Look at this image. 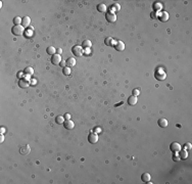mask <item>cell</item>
Here are the masks:
<instances>
[{
    "instance_id": "1",
    "label": "cell",
    "mask_w": 192,
    "mask_h": 184,
    "mask_svg": "<svg viewBox=\"0 0 192 184\" xmlns=\"http://www.w3.org/2000/svg\"><path fill=\"white\" fill-rule=\"evenodd\" d=\"M11 32H12V34L15 36H21L25 32V28L22 26H21V25H19V26H13L12 29H11Z\"/></svg>"
},
{
    "instance_id": "2",
    "label": "cell",
    "mask_w": 192,
    "mask_h": 184,
    "mask_svg": "<svg viewBox=\"0 0 192 184\" xmlns=\"http://www.w3.org/2000/svg\"><path fill=\"white\" fill-rule=\"evenodd\" d=\"M166 77V73L162 71V69H159L156 71V73H155V78H156L157 80H159V81L165 80Z\"/></svg>"
},
{
    "instance_id": "3",
    "label": "cell",
    "mask_w": 192,
    "mask_h": 184,
    "mask_svg": "<svg viewBox=\"0 0 192 184\" xmlns=\"http://www.w3.org/2000/svg\"><path fill=\"white\" fill-rule=\"evenodd\" d=\"M105 19L108 23H114L115 21H117V15H115V13H112V12L109 11V12H106Z\"/></svg>"
},
{
    "instance_id": "4",
    "label": "cell",
    "mask_w": 192,
    "mask_h": 184,
    "mask_svg": "<svg viewBox=\"0 0 192 184\" xmlns=\"http://www.w3.org/2000/svg\"><path fill=\"white\" fill-rule=\"evenodd\" d=\"M72 51H73V53H74V54H75L76 56H81V55L84 53V50L82 49V47H81V46H79V45H77V46H74V47H73Z\"/></svg>"
},
{
    "instance_id": "5",
    "label": "cell",
    "mask_w": 192,
    "mask_h": 184,
    "mask_svg": "<svg viewBox=\"0 0 192 184\" xmlns=\"http://www.w3.org/2000/svg\"><path fill=\"white\" fill-rule=\"evenodd\" d=\"M170 149L173 152H179L182 148H181V145L178 142H173V143H171V145H170Z\"/></svg>"
},
{
    "instance_id": "6",
    "label": "cell",
    "mask_w": 192,
    "mask_h": 184,
    "mask_svg": "<svg viewBox=\"0 0 192 184\" xmlns=\"http://www.w3.org/2000/svg\"><path fill=\"white\" fill-rule=\"evenodd\" d=\"M88 141H89L90 143H92V144H95L96 142H97V141H98V135H97V133H91V134H89Z\"/></svg>"
},
{
    "instance_id": "7",
    "label": "cell",
    "mask_w": 192,
    "mask_h": 184,
    "mask_svg": "<svg viewBox=\"0 0 192 184\" xmlns=\"http://www.w3.org/2000/svg\"><path fill=\"white\" fill-rule=\"evenodd\" d=\"M61 61V56L60 54H57V53H55L54 55H52V58H51V63L54 64V66H56V64H59Z\"/></svg>"
},
{
    "instance_id": "8",
    "label": "cell",
    "mask_w": 192,
    "mask_h": 184,
    "mask_svg": "<svg viewBox=\"0 0 192 184\" xmlns=\"http://www.w3.org/2000/svg\"><path fill=\"white\" fill-rule=\"evenodd\" d=\"M114 48L117 51H124L125 50V43L123 41H118L114 43Z\"/></svg>"
},
{
    "instance_id": "9",
    "label": "cell",
    "mask_w": 192,
    "mask_h": 184,
    "mask_svg": "<svg viewBox=\"0 0 192 184\" xmlns=\"http://www.w3.org/2000/svg\"><path fill=\"white\" fill-rule=\"evenodd\" d=\"M63 126H64V128L67 129V130H72V129L75 127V124H74V122H73V121L66 120V121H64Z\"/></svg>"
},
{
    "instance_id": "10",
    "label": "cell",
    "mask_w": 192,
    "mask_h": 184,
    "mask_svg": "<svg viewBox=\"0 0 192 184\" xmlns=\"http://www.w3.org/2000/svg\"><path fill=\"white\" fill-rule=\"evenodd\" d=\"M159 19L160 22H166L169 19V13L166 12V11H162L159 16Z\"/></svg>"
},
{
    "instance_id": "11",
    "label": "cell",
    "mask_w": 192,
    "mask_h": 184,
    "mask_svg": "<svg viewBox=\"0 0 192 184\" xmlns=\"http://www.w3.org/2000/svg\"><path fill=\"white\" fill-rule=\"evenodd\" d=\"M137 101H138L137 96L132 95V96H130V97L128 98V103L130 104V105H135V104L137 103Z\"/></svg>"
},
{
    "instance_id": "12",
    "label": "cell",
    "mask_w": 192,
    "mask_h": 184,
    "mask_svg": "<svg viewBox=\"0 0 192 184\" xmlns=\"http://www.w3.org/2000/svg\"><path fill=\"white\" fill-rule=\"evenodd\" d=\"M30 150H31L30 146H29V145H25V146L21 147V149H19V152H21L22 154H28L30 152Z\"/></svg>"
},
{
    "instance_id": "13",
    "label": "cell",
    "mask_w": 192,
    "mask_h": 184,
    "mask_svg": "<svg viewBox=\"0 0 192 184\" xmlns=\"http://www.w3.org/2000/svg\"><path fill=\"white\" fill-rule=\"evenodd\" d=\"M22 27L26 28V27H29L30 24H31V19L29 18V16H25V18H22Z\"/></svg>"
},
{
    "instance_id": "14",
    "label": "cell",
    "mask_w": 192,
    "mask_h": 184,
    "mask_svg": "<svg viewBox=\"0 0 192 184\" xmlns=\"http://www.w3.org/2000/svg\"><path fill=\"white\" fill-rule=\"evenodd\" d=\"M151 179V176L149 173H144L142 174V176H141V180L143 181V182H149Z\"/></svg>"
},
{
    "instance_id": "15",
    "label": "cell",
    "mask_w": 192,
    "mask_h": 184,
    "mask_svg": "<svg viewBox=\"0 0 192 184\" xmlns=\"http://www.w3.org/2000/svg\"><path fill=\"white\" fill-rule=\"evenodd\" d=\"M74 66H76V59L74 57H70L66 60V67L69 68H73Z\"/></svg>"
},
{
    "instance_id": "16",
    "label": "cell",
    "mask_w": 192,
    "mask_h": 184,
    "mask_svg": "<svg viewBox=\"0 0 192 184\" xmlns=\"http://www.w3.org/2000/svg\"><path fill=\"white\" fill-rule=\"evenodd\" d=\"M159 126L162 127V128H166V127L168 126V120H166V119H163V118L159 119Z\"/></svg>"
},
{
    "instance_id": "17",
    "label": "cell",
    "mask_w": 192,
    "mask_h": 184,
    "mask_svg": "<svg viewBox=\"0 0 192 184\" xmlns=\"http://www.w3.org/2000/svg\"><path fill=\"white\" fill-rule=\"evenodd\" d=\"M29 85H30V82L27 80L19 81V87H22V88H27V87H29Z\"/></svg>"
},
{
    "instance_id": "18",
    "label": "cell",
    "mask_w": 192,
    "mask_h": 184,
    "mask_svg": "<svg viewBox=\"0 0 192 184\" xmlns=\"http://www.w3.org/2000/svg\"><path fill=\"white\" fill-rule=\"evenodd\" d=\"M97 10L99 11V12H105L106 11V5L103 4V3H100L97 5Z\"/></svg>"
},
{
    "instance_id": "19",
    "label": "cell",
    "mask_w": 192,
    "mask_h": 184,
    "mask_svg": "<svg viewBox=\"0 0 192 184\" xmlns=\"http://www.w3.org/2000/svg\"><path fill=\"white\" fill-rule=\"evenodd\" d=\"M179 152H180V155H179L180 158H182V160H186V158H188V151L187 150H185L184 149V150H180Z\"/></svg>"
},
{
    "instance_id": "20",
    "label": "cell",
    "mask_w": 192,
    "mask_h": 184,
    "mask_svg": "<svg viewBox=\"0 0 192 184\" xmlns=\"http://www.w3.org/2000/svg\"><path fill=\"white\" fill-rule=\"evenodd\" d=\"M64 120H66V119H64L63 116H57V117L55 118V122L57 124H59V125H60V124H63Z\"/></svg>"
},
{
    "instance_id": "21",
    "label": "cell",
    "mask_w": 192,
    "mask_h": 184,
    "mask_svg": "<svg viewBox=\"0 0 192 184\" xmlns=\"http://www.w3.org/2000/svg\"><path fill=\"white\" fill-rule=\"evenodd\" d=\"M46 51H47L48 54H50V55H54V54H55V52H56V50H55V48L53 47V46H49V47H47Z\"/></svg>"
},
{
    "instance_id": "22",
    "label": "cell",
    "mask_w": 192,
    "mask_h": 184,
    "mask_svg": "<svg viewBox=\"0 0 192 184\" xmlns=\"http://www.w3.org/2000/svg\"><path fill=\"white\" fill-rule=\"evenodd\" d=\"M153 8H154V11H159V10H162V3H159V2H156V3H154L153 4Z\"/></svg>"
},
{
    "instance_id": "23",
    "label": "cell",
    "mask_w": 192,
    "mask_h": 184,
    "mask_svg": "<svg viewBox=\"0 0 192 184\" xmlns=\"http://www.w3.org/2000/svg\"><path fill=\"white\" fill-rule=\"evenodd\" d=\"M22 23V19L19 18V16H16V18L13 19V24H15V26H19Z\"/></svg>"
},
{
    "instance_id": "24",
    "label": "cell",
    "mask_w": 192,
    "mask_h": 184,
    "mask_svg": "<svg viewBox=\"0 0 192 184\" xmlns=\"http://www.w3.org/2000/svg\"><path fill=\"white\" fill-rule=\"evenodd\" d=\"M114 39L111 38V37H107V38L105 39V41H104V43H105L107 46H112V44H114Z\"/></svg>"
},
{
    "instance_id": "25",
    "label": "cell",
    "mask_w": 192,
    "mask_h": 184,
    "mask_svg": "<svg viewBox=\"0 0 192 184\" xmlns=\"http://www.w3.org/2000/svg\"><path fill=\"white\" fill-rule=\"evenodd\" d=\"M25 74H26V75H29V76H32L33 74H34L33 68H31V67L26 68V69H25Z\"/></svg>"
},
{
    "instance_id": "26",
    "label": "cell",
    "mask_w": 192,
    "mask_h": 184,
    "mask_svg": "<svg viewBox=\"0 0 192 184\" xmlns=\"http://www.w3.org/2000/svg\"><path fill=\"white\" fill-rule=\"evenodd\" d=\"M63 73L64 76H69L70 74V69L69 67H64L63 69Z\"/></svg>"
},
{
    "instance_id": "27",
    "label": "cell",
    "mask_w": 192,
    "mask_h": 184,
    "mask_svg": "<svg viewBox=\"0 0 192 184\" xmlns=\"http://www.w3.org/2000/svg\"><path fill=\"white\" fill-rule=\"evenodd\" d=\"M91 45H92V43H91V41H90V40H85L83 42V46L86 47V48H89Z\"/></svg>"
},
{
    "instance_id": "28",
    "label": "cell",
    "mask_w": 192,
    "mask_h": 184,
    "mask_svg": "<svg viewBox=\"0 0 192 184\" xmlns=\"http://www.w3.org/2000/svg\"><path fill=\"white\" fill-rule=\"evenodd\" d=\"M191 143H185L184 144V149L185 150H189V149H191Z\"/></svg>"
},
{
    "instance_id": "29",
    "label": "cell",
    "mask_w": 192,
    "mask_h": 184,
    "mask_svg": "<svg viewBox=\"0 0 192 184\" xmlns=\"http://www.w3.org/2000/svg\"><path fill=\"white\" fill-rule=\"evenodd\" d=\"M111 6H112V7H114V9H115V10H117V11H118V10H120V9H121L120 5H118V3H114V5H111Z\"/></svg>"
},
{
    "instance_id": "30",
    "label": "cell",
    "mask_w": 192,
    "mask_h": 184,
    "mask_svg": "<svg viewBox=\"0 0 192 184\" xmlns=\"http://www.w3.org/2000/svg\"><path fill=\"white\" fill-rule=\"evenodd\" d=\"M173 160L175 161V162H179V161H180V157L178 154H174L173 155Z\"/></svg>"
},
{
    "instance_id": "31",
    "label": "cell",
    "mask_w": 192,
    "mask_h": 184,
    "mask_svg": "<svg viewBox=\"0 0 192 184\" xmlns=\"http://www.w3.org/2000/svg\"><path fill=\"white\" fill-rule=\"evenodd\" d=\"M139 94H140L139 89H134V90H133V95H134V96H138Z\"/></svg>"
},
{
    "instance_id": "32",
    "label": "cell",
    "mask_w": 192,
    "mask_h": 184,
    "mask_svg": "<svg viewBox=\"0 0 192 184\" xmlns=\"http://www.w3.org/2000/svg\"><path fill=\"white\" fill-rule=\"evenodd\" d=\"M150 16H151L152 19L157 18V13H156V11H152V12H151V15H150Z\"/></svg>"
},
{
    "instance_id": "33",
    "label": "cell",
    "mask_w": 192,
    "mask_h": 184,
    "mask_svg": "<svg viewBox=\"0 0 192 184\" xmlns=\"http://www.w3.org/2000/svg\"><path fill=\"white\" fill-rule=\"evenodd\" d=\"M63 117H64V119H66V120H70V114H66V115L63 116Z\"/></svg>"
},
{
    "instance_id": "34",
    "label": "cell",
    "mask_w": 192,
    "mask_h": 184,
    "mask_svg": "<svg viewBox=\"0 0 192 184\" xmlns=\"http://www.w3.org/2000/svg\"><path fill=\"white\" fill-rule=\"evenodd\" d=\"M32 35H33V31H30V30H29V31L27 32V36H28V37H31Z\"/></svg>"
},
{
    "instance_id": "35",
    "label": "cell",
    "mask_w": 192,
    "mask_h": 184,
    "mask_svg": "<svg viewBox=\"0 0 192 184\" xmlns=\"http://www.w3.org/2000/svg\"><path fill=\"white\" fill-rule=\"evenodd\" d=\"M4 141V136H3V134H1L0 135V142H3Z\"/></svg>"
},
{
    "instance_id": "36",
    "label": "cell",
    "mask_w": 192,
    "mask_h": 184,
    "mask_svg": "<svg viewBox=\"0 0 192 184\" xmlns=\"http://www.w3.org/2000/svg\"><path fill=\"white\" fill-rule=\"evenodd\" d=\"M60 66L64 68V66H66V61H60Z\"/></svg>"
},
{
    "instance_id": "37",
    "label": "cell",
    "mask_w": 192,
    "mask_h": 184,
    "mask_svg": "<svg viewBox=\"0 0 192 184\" xmlns=\"http://www.w3.org/2000/svg\"><path fill=\"white\" fill-rule=\"evenodd\" d=\"M84 53H85V54H90V49L89 48H87L85 51H84Z\"/></svg>"
},
{
    "instance_id": "38",
    "label": "cell",
    "mask_w": 192,
    "mask_h": 184,
    "mask_svg": "<svg viewBox=\"0 0 192 184\" xmlns=\"http://www.w3.org/2000/svg\"><path fill=\"white\" fill-rule=\"evenodd\" d=\"M56 51H57V54H60V53L63 52V50H61V48H58V49L56 50Z\"/></svg>"
},
{
    "instance_id": "39",
    "label": "cell",
    "mask_w": 192,
    "mask_h": 184,
    "mask_svg": "<svg viewBox=\"0 0 192 184\" xmlns=\"http://www.w3.org/2000/svg\"><path fill=\"white\" fill-rule=\"evenodd\" d=\"M4 132H5V129H4V128H1V129H0V133H1V134H4Z\"/></svg>"
},
{
    "instance_id": "40",
    "label": "cell",
    "mask_w": 192,
    "mask_h": 184,
    "mask_svg": "<svg viewBox=\"0 0 192 184\" xmlns=\"http://www.w3.org/2000/svg\"><path fill=\"white\" fill-rule=\"evenodd\" d=\"M30 83H32V85H36V80H32Z\"/></svg>"
},
{
    "instance_id": "41",
    "label": "cell",
    "mask_w": 192,
    "mask_h": 184,
    "mask_svg": "<svg viewBox=\"0 0 192 184\" xmlns=\"http://www.w3.org/2000/svg\"><path fill=\"white\" fill-rule=\"evenodd\" d=\"M94 131H95V132H100V128H95Z\"/></svg>"
}]
</instances>
